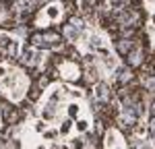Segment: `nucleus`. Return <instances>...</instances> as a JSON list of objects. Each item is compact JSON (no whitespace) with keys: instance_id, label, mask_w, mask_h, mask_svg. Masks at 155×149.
I'll list each match as a JSON object with an SVG mask.
<instances>
[{"instance_id":"f257e3e1","label":"nucleus","mask_w":155,"mask_h":149,"mask_svg":"<svg viewBox=\"0 0 155 149\" xmlns=\"http://www.w3.org/2000/svg\"><path fill=\"white\" fill-rule=\"evenodd\" d=\"M39 116L62 128H74L77 133L89 126V108L85 93L68 83H54L39 99Z\"/></svg>"},{"instance_id":"f03ea898","label":"nucleus","mask_w":155,"mask_h":149,"mask_svg":"<svg viewBox=\"0 0 155 149\" xmlns=\"http://www.w3.org/2000/svg\"><path fill=\"white\" fill-rule=\"evenodd\" d=\"M29 89V77L11 62L0 64V91L11 99V101H21L27 95Z\"/></svg>"},{"instance_id":"7ed1b4c3","label":"nucleus","mask_w":155,"mask_h":149,"mask_svg":"<svg viewBox=\"0 0 155 149\" xmlns=\"http://www.w3.org/2000/svg\"><path fill=\"white\" fill-rule=\"evenodd\" d=\"M62 4L60 2H52V4H48L44 11L39 12V17H37V23H56V21H60L62 19Z\"/></svg>"},{"instance_id":"20e7f679","label":"nucleus","mask_w":155,"mask_h":149,"mask_svg":"<svg viewBox=\"0 0 155 149\" xmlns=\"http://www.w3.org/2000/svg\"><path fill=\"white\" fill-rule=\"evenodd\" d=\"M147 11V35L151 41V48L155 50V0H143Z\"/></svg>"}]
</instances>
